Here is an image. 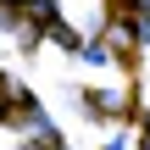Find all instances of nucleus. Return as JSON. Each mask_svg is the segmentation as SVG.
Segmentation results:
<instances>
[{
	"label": "nucleus",
	"mask_w": 150,
	"mask_h": 150,
	"mask_svg": "<svg viewBox=\"0 0 150 150\" xmlns=\"http://www.w3.org/2000/svg\"><path fill=\"white\" fill-rule=\"evenodd\" d=\"M111 150H128V145H122V139H117V145H111Z\"/></svg>",
	"instance_id": "nucleus-1"
}]
</instances>
